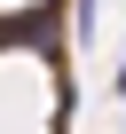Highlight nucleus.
<instances>
[{"label": "nucleus", "instance_id": "f257e3e1", "mask_svg": "<svg viewBox=\"0 0 126 134\" xmlns=\"http://www.w3.org/2000/svg\"><path fill=\"white\" fill-rule=\"evenodd\" d=\"M110 87H118V95H126V55H118V71H110Z\"/></svg>", "mask_w": 126, "mask_h": 134}]
</instances>
